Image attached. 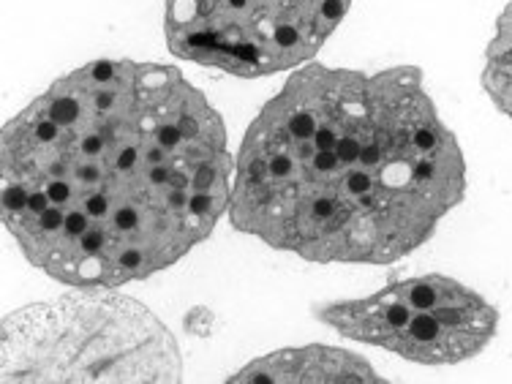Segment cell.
Segmentation results:
<instances>
[{"instance_id": "52a82bcc", "label": "cell", "mask_w": 512, "mask_h": 384, "mask_svg": "<svg viewBox=\"0 0 512 384\" xmlns=\"http://www.w3.org/2000/svg\"><path fill=\"white\" fill-rule=\"evenodd\" d=\"M483 85L488 99L512 120V0L499 14L488 50H485Z\"/></svg>"}, {"instance_id": "5b68a950", "label": "cell", "mask_w": 512, "mask_h": 384, "mask_svg": "<svg viewBox=\"0 0 512 384\" xmlns=\"http://www.w3.org/2000/svg\"><path fill=\"white\" fill-rule=\"evenodd\" d=\"M314 316L357 344L420 365H455L480 355L491 344L499 311L450 276L401 278L355 300H333Z\"/></svg>"}, {"instance_id": "277c9868", "label": "cell", "mask_w": 512, "mask_h": 384, "mask_svg": "<svg viewBox=\"0 0 512 384\" xmlns=\"http://www.w3.org/2000/svg\"><path fill=\"white\" fill-rule=\"evenodd\" d=\"M352 0H167L164 36L178 58L229 77L303 66L344 22Z\"/></svg>"}, {"instance_id": "3957f363", "label": "cell", "mask_w": 512, "mask_h": 384, "mask_svg": "<svg viewBox=\"0 0 512 384\" xmlns=\"http://www.w3.org/2000/svg\"><path fill=\"white\" fill-rule=\"evenodd\" d=\"M3 382H180L178 341L148 306L77 289L3 316Z\"/></svg>"}, {"instance_id": "7a4b0ae2", "label": "cell", "mask_w": 512, "mask_h": 384, "mask_svg": "<svg viewBox=\"0 0 512 384\" xmlns=\"http://www.w3.org/2000/svg\"><path fill=\"white\" fill-rule=\"evenodd\" d=\"M466 194V161L412 66L311 63L251 120L229 221L316 265H390L425 246Z\"/></svg>"}, {"instance_id": "6da1fadb", "label": "cell", "mask_w": 512, "mask_h": 384, "mask_svg": "<svg viewBox=\"0 0 512 384\" xmlns=\"http://www.w3.org/2000/svg\"><path fill=\"white\" fill-rule=\"evenodd\" d=\"M232 169L221 115L178 69L93 60L3 128V224L41 273L115 289L213 235Z\"/></svg>"}, {"instance_id": "8992f818", "label": "cell", "mask_w": 512, "mask_h": 384, "mask_svg": "<svg viewBox=\"0 0 512 384\" xmlns=\"http://www.w3.org/2000/svg\"><path fill=\"white\" fill-rule=\"evenodd\" d=\"M235 384H338L382 382L376 371L355 352L335 346H295L278 349L265 357H256L229 376Z\"/></svg>"}]
</instances>
